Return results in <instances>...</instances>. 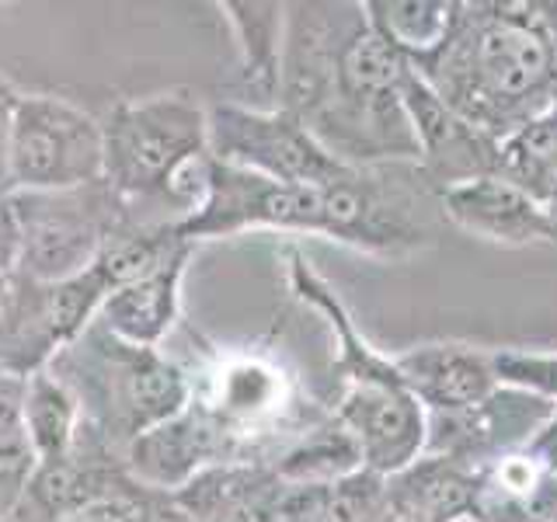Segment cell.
<instances>
[{"label":"cell","mask_w":557,"mask_h":522,"mask_svg":"<svg viewBox=\"0 0 557 522\" xmlns=\"http://www.w3.org/2000/svg\"><path fill=\"white\" fill-rule=\"evenodd\" d=\"M411 60L366 4H286L275 109L300 119L348 167L418 164L405 109Z\"/></svg>","instance_id":"6da1fadb"},{"label":"cell","mask_w":557,"mask_h":522,"mask_svg":"<svg viewBox=\"0 0 557 522\" xmlns=\"http://www.w3.org/2000/svg\"><path fill=\"white\" fill-rule=\"evenodd\" d=\"M411 66L453 112L498 144L544 115L557 95V46L533 0H453L440 46L411 57Z\"/></svg>","instance_id":"7a4b0ae2"},{"label":"cell","mask_w":557,"mask_h":522,"mask_svg":"<svg viewBox=\"0 0 557 522\" xmlns=\"http://www.w3.org/2000/svg\"><path fill=\"white\" fill-rule=\"evenodd\" d=\"M101 182L133 223L178 226L202 202L209 171V115L185 91L119 101L101 122Z\"/></svg>","instance_id":"3957f363"},{"label":"cell","mask_w":557,"mask_h":522,"mask_svg":"<svg viewBox=\"0 0 557 522\" xmlns=\"http://www.w3.org/2000/svg\"><path fill=\"white\" fill-rule=\"evenodd\" d=\"M77 397L84 428L115 452L144 432L178 418L191 400V376L157 348L115 338L101 321L49 362Z\"/></svg>","instance_id":"277c9868"},{"label":"cell","mask_w":557,"mask_h":522,"mask_svg":"<svg viewBox=\"0 0 557 522\" xmlns=\"http://www.w3.org/2000/svg\"><path fill=\"white\" fill-rule=\"evenodd\" d=\"M345 213V178L335 185H283L209 157L202 202L178 223V234L188 244H199L248 231H278L318 234L342 244Z\"/></svg>","instance_id":"5b68a950"},{"label":"cell","mask_w":557,"mask_h":522,"mask_svg":"<svg viewBox=\"0 0 557 522\" xmlns=\"http://www.w3.org/2000/svg\"><path fill=\"white\" fill-rule=\"evenodd\" d=\"M17 275L32 283H63L87 272L104 244L126 223V209L104 182L70 191H14Z\"/></svg>","instance_id":"8992f818"},{"label":"cell","mask_w":557,"mask_h":522,"mask_svg":"<svg viewBox=\"0 0 557 522\" xmlns=\"http://www.w3.org/2000/svg\"><path fill=\"white\" fill-rule=\"evenodd\" d=\"M209 157L283 185H335L356 167L327 153L300 119L283 109H255L240 101L206 104Z\"/></svg>","instance_id":"52a82bcc"},{"label":"cell","mask_w":557,"mask_h":522,"mask_svg":"<svg viewBox=\"0 0 557 522\" xmlns=\"http://www.w3.org/2000/svg\"><path fill=\"white\" fill-rule=\"evenodd\" d=\"M101 122L66 98L22 95L11 136V196L84 188L101 182Z\"/></svg>","instance_id":"ba28073f"},{"label":"cell","mask_w":557,"mask_h":522,"mask_svg":"<svg viewBox=\"0 0 557 522\" xmlns=\"http://www.w3.org/2000/svg\"><path fill=\"white\" fill-rule=\"evenodd\" d=\"M109 293L98 265L63 283H32L14 275L8 307L0 313V370L14 376L49 370V362L98 321Z\"/></svg>","instance_id":"9c48e42d"},{"label":"cell","mask_w":557,"mask_h":522,"mask_svg":"<svg viewBox=\"0 0 557 522\" xmlns=\"http://www.w3.org/2000/svg\"><path fill=\"white\" fill-rule=\"evenodd\" d=\"M554 408L557 405L547 397L498 383V390L474 408L425 414L422 452L449 457L481 470L492 460L505 457V452L527 449L533 443V435L547 425Z\"/></svg>","instance_id":"30bf717a"},{"label":"cell","mask_w":557,"mask_h":522,"mask_svg":"<svg viewBox=\"0 0 557 522\" xmlns=\"http://www.w3.org/2000/svg\"><path fill=\"white\" fill-rule=\"evenodd\" d=\"M405 109L418 139V174L422 182L443 196L446 188H457L478 178L498 174L502 144L495 136L481 133L474 122L457 115L432 87L414 74L405 80Z\"/></svg>","instance_id":"8fae6325"},{"label":"cell","mask_w":557,"mask_h":522,"mask_svg":"<svg viewBox=\"0 0 557 522\" xmlns=\"http://www.w3.org/2000/svg\"><path fill=\"white\" fill-rule=\"evenodd\" d=\"M443 216L460 231L495 240V244H557V220L536 199L516 188L512 182L478 178L457 188H446L440 196Z\"/></svg>","instance_id":"7c38bea8"},{"label":"cell","mask_w":557,"mask_h":522,"mask_svg":"<svg viewBox=\"0 0 557 522\" xmlns=\"http://www.w3.org/2000/svg\"><path fill=\"white\" fill-rule=\"evenodd\" d=\"M286 492L269 463H213L168 498L191 522H283Z\"/></svg>","instance_id":"4fadbf2b"},{"label":"cell","mask_w":557,"mask_h":522,"mask_svg":"<svg viewBox=\"0 0 557 522\" xmlns=\"http://www.w3.org/2000/svg\"><path fill=\"white\" fill-rule=\"evenodd\" d=\"M122 463L139 487L157 495H174L199 470L223 463V446L213 425L206 422V414L188 400V408L178 418L144 432L122 449Z\"/></svg>","instance_id":"5bb4252c"},{"label":"cell","mask_w":557,"mask_h":522,"mask_svg":"<svg viewBox=\"0 0 557 522\" xmlns=\"http://www.w3.org/2000/svg\"><path fill=\"white\" fill-rule=\"evenodd\" d=\"M394 365L418 405L432 411H463L498 390L492 352L463 341H432L394 356Z\"/></svg>","instance_id":"9a60e30c"},{"label":"cell","mask_w":557,"mask_h":522,"mask_svg":"<svg viewBox=\"0 0 557 522\" xmlns=\"http://www.w3.org/2000/svg\"><path fill=\"white\" fill-rule=\"evenodd\" d=\"M470 522H557V474L530 449L478 470Z\"/></svg>","instance_id":"2e32d148"},{"label":"cell","mask_w":557,"mask_h":522,"mask_svg":"<svg viewBox=\"0 0 557 522\" xmlns=\"http://www.w3.org/2000/svg\"><path fill=\"white\" fill-rule=\"evenodd\" d=\"M188 258H191V248L178 251L171 261H164L161 269L136 278V283L112 289L98 310V321L122 341L157 348L171 331V324L178 321L182 278H185Z\"/></svg>","instance_id":"e0dca14e"},{"label":"cell","mask_w":557,"mask_h":522,"mask_svg":"<svg viewBox=\"0 0 557 522\" xmlns=\"http://www.w3.org/2000/svg\"><path fill=\"white\" fill-rule=\"evenodd\" d=\"M397 519L408 522H463L474 505L478 470L449 457L422 452L387 477Z\"/></svg>","instance_id":"ac0fdd59"},{"label":"cell","mask_w":557,"mask_h":522,"mask_svg":"<svg viewBox=\"0 0 557 522\" xmlns=\"http://www.w3.org/2000/svg\"><path fill=\"white\" fill-rule=\"evenodd\" d=\"M220 11L237 39L240 84L261 101L258 109H275L286 39V4H275V0H223Z\"/></svg>","instance_id":"d6986e66"},{"label":"cell","mask_w":557,"mask_h":522,"mask_svg":"<svg viewBox=\"0 0 557 522\" xmlns=\"http://www.w3.org/2000/svg\"><path fill=\"white\" fill-rule=\"evenodd\" d=\"M286 484H335L362 467L356 435L335 414H324L269 463Z\"/></svg>","instance_id":"ffe728a7"},{"label":"cell","mask_w":557,"mask_h":522,"mask_svg":"<svg viewBox=\"0 0 557 522\" xmlns=\"http://www.w3.org/2000/svg\"><path fill=\"white\" fill-rule=\"evenodd\" d=\"M81 425V405L63 380H57L49 370L25 376V432L35 460L49 463L66 457L77 446Z\"/></svg>","instance_id":"44dd1931"},{"label":"cell","mask_w":557,"mask_h":522,"mask_svg":"<svg viewBox=\"0 0 557 522\" xmlns=\"http://www.w3.org/2000/svg\"><path fill=\"white\" fill-rule=\"evenodd\" d=\"M35 467L39 460L25 432V376L0 370V522L22 512Z\"/></svg>","instance_id":"7402d4cb"},{"label":"cell","mask_w":557,"mask_h":522,"mask_svg":"<svg viewBox=\"0 0 557 522\" xmlns=\"http://www.w3.org/2000/svg\"><path fill=\"white\" fill-rule=\"evenodd\" d=\"M366 11L387 39L405 49V57H418L440 46L449 28L453 0H366Z\"/></svg>","instance_id":"603a6c76"},{"label":"cell","mask_w":557,"mask_h":522,"mask_svg":"<svg viewBox=\"0 0 557 522\" xmlns=\"http://www.w3.org/2000/svg\"><path fill=\"white\" fill-rule=\"evenodd\" d=\"M324 522H397L391 484L376 470L359 467L335 484H324L321 495Z\"/></svg>","instance_id":"cb8c5ba5"},{"label":"cell","mask_w":557,"mask_h":522,"mask_svg":"<svg viewBox=\"0 0 557 522\" xmlns=\"http://www.w3.org/2000/svg\"><path fill=\"white\" fill-rule=\"evenodd\" d=\"M17 104H22V91L0 74V199L11 196V136Z\"/></svg>","instance_id":"d4e9b609"},{"label":"cell","mask_w":557,"mask_h":522,"mask_svg":"<svg viewBox=\"0 0 557 522\" xmlns=\"http://www.w3.org/2000/svg\"><path fill=\"white\" fill-rule=\"evenodd\" d=\"M14 275H17V223L11 213V202L0 199V313L8 307Z\"/></svg>","instance_id":"484cf974"},{"label":"cell","mask_w":557,"mask_h":522,"mask_svg":"<svg viewBox=\"0 0 557 522\" xmlns=\"http://www.w3.org/2000/svg\"><path fill=\"white\" fill-rule=\"evenodd\" d=\"M527 449L533 452V457H536L540 463L550 467L554 474H557V408H554V414L547 418V425L533 435V443H530Z\"/></svg>","instance_id":"4316f807"},{"label":"cell","mask_w":557,"mask_h":522,"mask_svg":"<svg viewBox=\"0 0 557 522\" xmlns=\"http://www.w3.org/2000/svg\"><path fill=\"white\" fill-rule=\"evenodd\" d=\"M533 8H536L540 25L550 35V42L557 46V0H533Z\"/></svg>","instance_id":"83f0119b"},{"label":"cell","mask_w":557,"mask_h":522,"mask_svg":"<svg viewBox=\"0 0 557 522\" xmlns=\"http://www.w3.org/2000/svg\"><path fill=\"white\" fill-rule=\"evenodd\" d=\"M397 522H408V519H397Z\"/></svg>","instance_id":"f1b7e54d"},{"label":"cell","mask_w":557,"mask_h":522,"mask_svg":"<svg viewBox=\"0 0 557 522\" xmlns=\"http://www.w3.org/2000/svg\"><path fill=\"white\" fill-rule=\"evenodd\" d=\"M463 522H470V519H463Z\"/></svg>","instance_id":"f546056e"}]
</instances>
